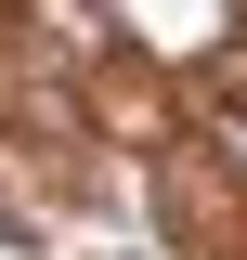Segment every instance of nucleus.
Listing matches in <instances>:
<instances>
[{"label":"nucleus","mask_w":247,"mask_h":260,"mask_svg":"<svg viewBox=\"0 0 247 260\" xmlns=\"http://www.w3.org/2000/svg\"><path fill=\"white\" fill-rule=\"evenodd\" d=\"M208 143H221V156L247 169V104H221V130H208Z\"/></svg>","instance_id":"f257e3e1"}]
</instances>
